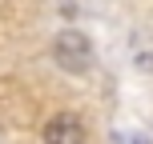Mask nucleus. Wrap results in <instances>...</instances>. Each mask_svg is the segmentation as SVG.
<instances>
[{
	"mask_svg": "<svg viewBox=\"0 0 153 144\" xmlns=\"http://www.w3.org/2000/svg\"><path fill=\"white\" fill-rule=\"evenodd\" d=\"M117 144H149V140L141 136V132H121V136H117Z\"/></svg>",
	"mask_w": 153,
	"mask_h": 144,
	"instance_id": "7ed1b4c3",
	"label": "nucleus"
},
{
	"mask_svg": "<svg viewBox=\"0 0 153 144\" xmlns=\"http://www.w3.org/2000/svg\"><path fill=\"white\" fill-rule=\"evenodd\" d=\"M53 60H56L61 72H73V76L89 72V68H93V44H89V36L76 32V28L56 32V40H53Z\"/></svg>",
	"mask_w": 153,
	"mask_h": 144,
	"instance_id": "f257e3e1",
	"label": "nucleus"
},
{
	"mask_svg": "<svg viewBox=\"0 0 153 144\" xmlns=\"http://www.w3.org/2000/svg\"><path fill=\"white\" fill-rule=\"evenodd\" d=\"M85 140H89V132H85V124H81L76 112H56V116H48V124H45V144H85Z\"/></svg>",
	"mask_w": 153,
	"mask_h": 144,
	"instance_id": "f03ea898",
	"label": "nucleus"
}]
</instances>
